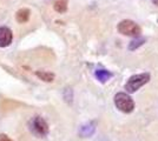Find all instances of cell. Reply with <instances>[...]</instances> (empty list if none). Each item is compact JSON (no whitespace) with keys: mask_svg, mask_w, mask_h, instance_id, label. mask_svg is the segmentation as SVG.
<instances>
[{"mask_svg":"<svg viewBox=\"0 0 158 141\" xmlns=\"http://www.w3.org/2000/svg\"><path fill=\"white\" fill-rule=\"evenodd\" d=\"M28 129L37 138H45L48 134V132H50L48 123L40 115H35V116L30 119V121H28Z\"/></svg>","mask_w":158,"mask_h":141,"instance_id":"cell-1","label":"cell"},{"mask_svg":"<svg viewBox=\"0 0 158 141\" xmlns=\"http://www.w3.org/2000/svg\"><path fill=\"white\" fill-rule=\"evenodd\" d=\"M150 81V74L149 73H139L131 75L126 81L124 88L127 93H136L140 87H143Z\"/></svg>","mask_w":158,"mask_h":141,"instance_id":"cell-2","label":"cell"},{"mask_svg":"<svg viewBox=\"0 0 158 141\" xmlns=\"http://www.w3.org/2000/svg\"><path fill=\"white\" fill-rule=\"evenodd\" d=\"M113 102H114V106L118 108L120 112L123 113H131L135 109V101L131 96L127 93H124V92H119L114 95L113 98Z\"/></svg>","mask_w":158,"mask_h":141,"instance_id":"cell-3","label":"cell"},{"mask_svg":"<svg viewBox=\"0 0 158 141\" xmlns=\"http://www.w3.org/2000/svg\"><path fill=\"white\" fill-rule=\"evenodd\" d=\"M117 29L120 34L126 35V37H139L142 33V28L136 21L130 20V19H125L122 20L117 26Z\"/></svg>","mask_w":158,"mask_h":141,"instance_id":"cell-4","label":"cell"},{"mask_svg":"<svg viewBox=\"0 0 158 141\" xmlns=\"http://www.w3.org/2000/svg\"><path fill=\"white\" fill-rule=\"evenodd\" d=\"M13 41V33L6 26L0 27V47H8Z\"/></svg>","mask_w":158,"mask_h":141,"instance_id":"cell-5","label":"cell"},{"mask_svg":"<svg viewBox=\"0 0 158 141\" xmlns=\"http://www.w3.org/2000/svg\"><path fill=\"white\" fill-rule=\"evenodd\" d=\"M94 132H96V122L94 121L86 122L79 128V135L83 138H90L94 134Z\"/></svg>","mask_w":158,"mask_h":141,"instance_id":"cell-6","label":"cell"},{"mask_svg":"<svg viewBox=\"0 0 158 141\" xmlns=\"http://www.w3.org/2000/svg\"><path fill=\"white\" fill-rule=\"evenodd\" d=\"M94 75L97 78V80L102 84H105L106 81H109L112 78V73L107 69H104V68H98L96 69L94 72Z\"/></svg>","mask_w":158,"mask_h":141,"instance_id":"cell-7","label":"cell"},{"mask_svg":"<svg viewBox=\"0 0 158 141\" xmlns=\"http://www.w3.org/2000/svg\"><path fill=\"white\" fill-rule=\"evenodd\" d=\"M30 14H31V12L28 8H21L15 14V19L19 24H25L30 20Z\"/></svg>","mask_w":158,"mask_h":141,"instance_id":"cell-8","label":"cell"},{"mask_svg":"<svg viewBox=\"0 0 158 141\" xmlns=\"http://www.w3.org/2000/svg\"><path fill=\"white\" fill-rule=\"evenodd\" d=\"M146 39L143 38V37H136L135 39H132L130 42H129V51H136L137 48H139L140 46H143L145 44Z\"/></svg>","mask_w":158,"mask_h":141,"instance_id":"cell-9","label":"cell"},{"mask_svg":"<svg viewBox=\"0 0 158 141\" xmlns=\"http://www.w3.org/2000/svg\"><path fill=\"white\" fill-rule=\"evenodd\" d=\"M67 4H69V0H56L53 8H54L56 12H58L60 14L65 13L67 11Z\"/></svg>","mask_w":158,"mask_h":141,"instance_id":"cell-10","label":"cell"},{"mask_svg":"<svg viewBox=\"0 0 158 141\" xmlns=\"http://www.w3.org/2000/svg\"><path fill=\"white\" fill-rule=\"evenodd\" d=\"M35 75L39 78L40 80L45 81V82H52L54 80V74L47 71H37Z\"/></svg>","mask_w":158,"mask_h":141,"instance_id":"cell-11","label":"cell"},{"mask_svg":"<svg viewBox=\"0 0 158 141\" xmlns=\"http://www.w3.org/2000/svg\"><path fill=\"white\" fill-rule=\"evenodd\" d=\"M64 99H65L66 102H69V104H72L73 101V92L71 88H65L64 89Z\"/></svg>","mask_w":158,"mask_h":141,"instance_id":"cell-12","label":"cell"},{"mask_svg":"<svg viewBox=\"0 0 158 141\" xmlns=\"http://www.w3.org/2000/svg\"><path fill=\"white\" fill-rule=\"evenodd\" d=\"M0 141H13V140L10 139L6 134H0Z\"/></svg>","mask_w":158,"mask_h":141,"instance_id":"cell-13","label":"cell"},{"mask_svg":"<svg viewBox=\"0 0 158 141\" xmlns=\"http://www.w3.org/2000/svg\"><path fill=\"white\" fill-rule=\"evenodd\" d=\"M151 1H152V4H153L155 6L158 7V0H151Z\"/></svg>","mask_w":158,"mask_h":141,"instance_id":"cell-14","label":"cell"}]
</instances>
